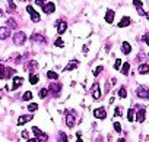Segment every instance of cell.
Wrapping results in <instances>:
<instances>
[{"label": "cell", "instance_id": "obj_1", "mask_svg": "<svg viewBox=\"0 0 149 142\" xmlns=\"http://www.w3.org/2000/svg\"><path fill=\"white\" fill-rule=\"evenodd\" d=\"M25 41H26V35H25V32L19 31V32H16V34L13 35V44H15V45H22Z\"/></svg>", "mask_w": 149, "mask_h": 142}, {"label": "cell", "instance_id": "obj_2", "mask_svg": "<svg viewBox=\"0 0 149 142\" xmlns=\"http://www.w3.org/2000/svg\"><path fill=\"white\" fill-rule=\"evenodd\" d=\"M136 94H137L139 98L148 100V98H149V88H146V87H139V88L136 90Z\"/></svg>", "mask_w": 149, "mask_h": 142}, {"label": "cell", "instance_id": "obj_3", "mask_svg": "<svg viewBox=\"0 0 149 142\" xmlns=\"http://www.w3.org/2000/svg\"><path fill=\"white\" fill-rule=\"evenodd\" d=\"M91 94L94 100H100L101 98V90H100V84H94L91 88Z\"/></svg>", "mask_w": 149, "mask_h": 142}, {"label": "cell", "instance_id": "obj_4", "mask_svg": "<svg viewBox=\"0 0 149 142\" xmlns=\"http://www.w3.org/2000/svg\"><path fill=\"white\" fill-rule=\"evenodd\" d=\"M60 91H61V84H57V82L51 84V85H50V88H48V92H51L54 97H57Z\"/></svg>", "mask_w": 149, "mask_h": 142}, {"label": "cell", "instance_id": "obj_5", "mask_svg": "<svg viewBox=\"0 0 149 142\" xmlns=\"http://www.w3.org/2000/svg\"><path fill=\"white\" fill-rule=\"evenodd\" d=\"M66 125L69 126V127H73L74 126V113L70 110H67V113H66Z\"/></svg>", "mask_w": 149, "mask_h": 142}, {"label": "cell", "instance_id": "obj_6", "mask_svg": "<svg viewBox=\"0 0 149 142\" xmlns=\"http://www.w3.org/2000/svg\"><path fill=\"white\" fill-rule=\"evenodd\" d=\"M42 12L44 13H47V15H50V13H53V12H56V5L54 3H44L42 5Z\"/></svg>", "mask_w": 149, "mask_h": 142}, {"label": "cell", "instance_id": "obj_7", "mask_svg": "<svg viewBox=\"0 0 149 142\" xmlns=\"http://www.w3.org/2000/svg\"><path fill=\"white\" fill-rule=\"evenodd\" d=\"M26 10H28V13L31 15V19H32L34 22H40L41 18H40V15L37 13V10H35L32 6H26Z\"/></svg>", "mask_w": 149, "mask_h": 142}, {"label": "cell", "instance_id": "obj_8", "mask_svg": "<svg viewBox=\"0 0 149 142\" xmlns=\"http://www.w3.org/2000/svg\"><path fill=\"white\" fill-rule=\"evenodd\" d=\"M94 116H95L97 119H105V117H107V111H105L104 107H100V108L94 110Z\"/></svg>", "mask_w": 149, "mask_h": 142}, {"label": "cell", "instance_id": "obj_9", "mask_svg": "<svg viewBox=\"0 0 149 142\" xmlns=\"http://www.w3.org/2000/svg\"><path fill=\"white\" fill-rule=\"evenodd\" d=\"M10 37V29L6 28V27H2L0 28V40H6Z\"/></svg>", "mask_w": 149, "mask_h": 142}, {"label": "cell", "instance_id": "obj_10", "mask_svg": "<svg viewBox=\"0 0 149 142\" xmlns=\"http://www.w3.org/2000/svg\"><path fill=\"white\" fill-rule=\"evenodd\" d=\"M66 29H67V22L66 21H58L57 22V32L58 34H63Z\"/></svg>", "mask_w": 149, "mask_h": 142}, {"label": "cell", "instance_id": "obj_11", "mask_svg": "<svg viewBox=\"0 0 149 142\" xmlns=\"http://www.w3.org/2000/svg\"><path fill=\"white\" fill-rule=\"evenodd\" d=\"M22 84H24V78H21V76H13V85H12V90H18Z\"/></svg>", "mask_w": 149, "mask_h": 142}, {"label": "cell", "instance_id": "obj_12", "mask_svg": "<svg viewBox=\"0 0 149 142\" xmlns=\"http://www.w3.org/2000/svg\"><path fill=\"white\" fill-rule=\"evenodd\" d=\"M133 5H134L137 13H139L140 16H145V12H143V9H142V2H140V0H133Z\"/></svg>", "mask_w": 149, "mask_h": 142}, {"label": "cell", "instance_id": "obj_13", "mask_svg": "<svg viewBox=\"0 0 149 142\" xmlns=\"http://www.w3.org/2000/svg\"><path fill=\"white\" fill-rule=\"evenodd\" d=\"M145 116H146L145 108H139V110H137V114H136V120H137L139 123H142V122L145 120Z\"/></svg>", "mask_w": 149, "mask_h": 142}, {"label": "cell", "instance_id": "obj_14", "mask_svg": "<svg viewBox=\"0 0 149 142\" xmlns=\"http://www.w3.org/2000/svg\"><path fill=\"white\" fill-rule=\"evenodd\" d=\"M137 72H139L140 75H146V73H149V66H148L146 63H142V64L139 66V69H137Z\"/></svg>", "mask_w": 149, "mask_h": 142}, {"label": "cell", "instance_id": "obj_15", "mask_svg": "<svg viewBox=\"0 0 149 142\" xmlns=\"http://www.w3.org/2000/svg\"><path fill=\"white\" fill-rule=\"evenodd\" d=\"M114 10H111V9H108L107 10V13H105V22H108V24H111L113 21H114Z\"/></svg>", "mask_w": 149, "mask_h": 142}, {"label": "cell", "instance_id": "obj_16", "mask_svg": "<svg viewBox=\"0 0 149 142\" xmlns=\"http://www.w3.org/2000/svg\"><path fill=\"white\" fill-rule=\"evenodd\" d=\"M32 120V114H28V116H21L18 119V125H25L26 122H31Z\"/></svg>", "mask_w": 149, "mask_h": 142}, {"label": "cell", "instance_id": "obj_17", "mask_svg": "<svg viewBox=\"0 0 149 142\" xmlns=\"http://www.w3.org/2000/svg\"><path fill=\"white\" fill-rule=\"evenodd\" d=\"M31 41H32V43H34V41H35V43H44L45 38H44L42 35H40V34H32V35H31Z\"/></svg>", "mask_w": 149, "mask_h": 142}, {"label": "cell", "instance_id": "obj_18", "mask_svg": "<svg viewBox=\"0 0 149 142\" xmlns=\"http://www.w3.org/2000/svg\"><path fill=\"white\" fill-rule=\"evenodd\" d=\"M37 67H38L37 62H32V60H31V62H28V63L25 64V69H26V70H29V72H32V70H35Z\"/></svg>", "mask_w": 149, "mask_h": 142}, {"label": "cell", "instance_id": "obj_19", "mask_svg": "<svg viewBox=\"0 0 149 142\" xmlns=\"http://www.w3.org/2000/svg\"><path fill=\"white\" fill-rule=\"evenodd\" d=\"M78 64H79L78 60H72L70 63H67V66H64V70H66V72H67V70H72L74 67H78Z\"/></svg>", "mask_w": 149, "mask_h": 142}, {"label": "cell", "instance_id": "obj_20", "mask_svg": "<svg viewBox=\"0 0 149 142\" xmlns=\"http://www.w3.org/2000/svg\"><path fill=\"white\" fill-rule=\"evenodd\" d=\"M121 50H123L124 54H130V51H132V45H130L127 41H124V43L121 44Z\"/></svg>", "mask_w": 149, "mask_h": 142}, {"label": "cell", "instance_id": "obj_21", "mask_svg": "<svg viewBox=\"0 0 149 142\" xmlns=\"http://www.w3.org/2000/svg\"><path fill=\"white\" fill-rule=\"evenodd\" d=\"M129 25H130V18H127V16H124L118 22V28H124V27H129Z\"/></svg>", "mask_w": 149, "mask_h": 142}, {"label": "cell", "instance_id": "obj_22", "mask_svg": "<svg viewBox=\"0 0 149 142\" xmlns=\"http://www.w3.org/2000/svg\"><path fill=\"white\" fill-rule=\"evenodd\" d=\"M57 142H69V138L64 132H58V141Z\"/></svg>", "mask_w": 149, "mask_h": 142}, {"label": "cell", "instance_id": "obj_23", "mask_svg": "<svg viewBox=\"0 0 149 142\" xmlns=\"http://www.w3.org/2000/svg\"><path fill=\"white\" fill-rule=\"evenodd\" d=\"M0 79H6V66L0 64Z\"/></svg>", "mask_w": 149, "mask_h": 142}, {"label": "cell", "instance_id": "obj_24", "mask_svg": "<svg viewBox=\"0 0 149 142\" xmlns=\"http://www.w3.org/2000/svg\"><path fill=\"white\" fill-rule=\"evenodd\" d=\"M129 70H130V64H129V63H124V64H123V69H121V73H123L124 76H127V75H129Z\"/></svg>", "mask_w": 149, "mask_h": 142}, {"label": "cell", "instance_id": "obj_25", "mask_svg": "<svg viewBox=\"0 0 149 142\" xmlns=\"http://www.w3.org/2000/svg\"><path fill=\"white\" fill-rule=\"evenodd\" d=\"M118 97H120V98H126V97H127V91H126L124 87H121V88L118 90Z\"/></svg>", "mask_w": 149, "mask_h": 142}, {"label": "cell", "instance_id": "obj_26", "mask_svg": "<svg viewBox=\"0 0 149 142\" xmlns=\"http://www.w3.org/2000/svg\"><path fill=\"white\" fill-rule=\"evenodd\" d=\"M29 82H31L32 85L38 84V75H34V73H31V76H29Z\"/></svg>", "mask_w": 149, "mask_h": 142}, {"label": "cell", "instance_id": "obj_27", "mask_svg": "<svg viewBox=\"0 0 149 142\" xmlns=\"http://www.w3.org/2000/svg\"><path fill=\"white\" fill-rule=\"evenodd\" d=\"M31 98H32V92H31V91H26V92L22 95V100H24V101H29Z\"/></svg>", "mask_w": 149, "mask_h": 142}, {"label": "cell", "instance_id": "obj_28", "mask_svg": "<svg viewBox=\"0 0 149 142\" xmlns=\"http://www.w3.org/2000/svg\"><path fill=\"white\" fill-rule=\"evenodd\" d=\"M127 119H129V122H133L134 120V110L133 108H130L127 111Z\"/></svg>", "mask_w": 149, "mask_h": 142}, {"label": "cell", "instance_id": "obj_29", "mask_svg": "<svg viewBox=\"0 0 149 142\" xmlns=\"http://www.w3.org/2000/svg\"><path fill=\"white\" fill-rule=\"evenodd\" d=\"M47 78H48V79H57L58 75H57L56 72H51V70H50V72H47Z\"/></svg>", "mask_w": 149, "mask_h": 142}, {"label": "cell", "instance_id": "obj_30", "mask_svg": "<svg viewBox=\"0 0 149 142\" xmlns=\"http://www.w3.org/2000/svg\"><path fill=\"white\" fill-rule=\"evenodd\" d=\"M47 95H48V90H47V88H42V90L40 91V97H41V98H45Z\"/></svg>", "mask_w": 149, "mask_h": 142}, {"label": "cell", "instance_id": "obj_31", "mask_svg": "<svg viewBox=\"0 0 149 142\" xmlns=\"http://www.w3.org/2000/svg\"><path fill=\"white\" fill-rule=\"evenodd\" d=\"M28 110H29V111H37V110H38V104H35V103L29 104V106H28Z\"/></svg>", "mask_w": 149, "mask_h": 142}, {"label": "cell", "instance_id": "obj_32", "mask_svg": "<svg viewBox=\"0 0 149 142\" xmlns=\"http://www.w3.org/2000/svg\"><path fill=\"white\" fill-rule=\"evenodd\" d=\"M102 69H104L102 66H98V67L95 69V72H94V76H98V75H100V73L102 72Z\"/></svg>", "mask_w": 149, "mask_h": 142}, {"label": "cell", "instance_id": "obj_33", "mask_svg": "<svg viewBox=\"0 0 149 142\" xmlns=\"http://www.w3.org/2000/svg\"><path fill=\"white\" fill-rule=\"evenodd\" d=\"M121 114H123V108L121 107H117L114 110V116H121Z\"/></svg>", "mask_w": 149, "mask_h": 142}, {"label": "cell", "instance_id": "obj_34", "mask_svg": "<svg viewBox=\"0 0 149 142\" xmlns=\"http://www.w3.org/2000/svg\"><path fill=\"white\" fill-rule=\"evenodd\" d=\"M54 44H56V45H58V47H64V43H63V40H61V38H57Z\"/></svg>", "mask_w": 149, "mask_h": 142}, {"label": "cell", "instance_id": "obj_35", "mask_svg": "<svg viewBox=\"0 0 149 142\" xmlns=\"http://www.w3.org/2000/svg\"><path fill=\"white\" fill-rule=\"evenodd\" d=\"M114 129H116V132H121V126H120V123L118 122H114Z\"/></svg>", "mask_w": 149, "mask_h": 142}, {"label": "cell", "instance_id": "obj_36", "mask_svg": "<svg viewBox=\"0 0 149 142\" xmlns=\"http://www.w3.org/2000/svg\"><path fill=\"white\" fill-rule=\"evenodd\" d=\"M120 66H121V60L117 59V60H116V64H114V69H120Z\"/></svg>", "mask_w": 149, "mask_h": 142}, {"label": "cell", "instance_id": "obj_37", "mask_svg": "<svg viewBox=\"0 0 149 142\" xmlns=\"http://www.w3.org/2000/svg\"><path fill=\"white\" fill-rule=\"evenodd\" d=\"M15 9H16L15 3H13V2H10V0H9V10H15Z\"/></svg>", "mask_w": 149, "mask_h": 142}, {"label": "cell", "instance_id": "obj_38", "mask_svg": "<svg viewBox=\"0 0 149 142\" xmlns=\"http://www.w3.org/2000/svg\"><path fill=\"white\" fill-rule=\"evenodd\" d=\"M44 3H45V0H35V5L37 6H42Z\"/></svg>", "mask_w": 149, "mask_h": 142}, {"label": "cell", "instance_id": "obj_39", "mask_svg": "<svg viewBox=\"0 0 149 142\" xmlns=\"http://www.w3.org/2000/svg\"><path fill=\"white\" fill-rule=\"evenodd\" d=\"M143 41L149 45V34H146V35H143Z\"/></svg>", "mask_w": 149, "mask_h": 142}, {"label": "cell", "instance_id": "obj_40", "mask_svg": "<svg viewBox=\"0 0 149 142\" xmlns=\"http://www.w3.org/2000/svg\"><path fill=\"white\" fill-rule=\"evenodd\" d=\"M22 138L28 139V132H26V130H24V132H22Z\"/></svg>", "mask_w": 149, "mask_h": 142}, {"label": "cell", "instance_id": "obj_41", "mask_svg": "<svg viewBox=\"0 0 149 142\" xmlns=\"http://www.w3.org/2000/svg\"><path fill=\"white\" fill-rule=\"evenodd\" d=\"M28 142H40L37 138H34V139H28Z\"/></svg>", "mask_w": 149, "mask_h": 142}, {"label": "cell", "instance_id": "obj_42", "mask_svg": "<svg viewBox=\"0 0 149 142\" xmlns=\"http://www.w3.org/2000/svg\"><path fill=\"white\" fill-rule=\"evenodd\" d=\"M145 16H146V18H148V19H149V13H145Z\"/></svg>", "mask_w": 149, "mask_h": 142}]
</instances>
